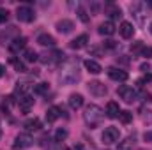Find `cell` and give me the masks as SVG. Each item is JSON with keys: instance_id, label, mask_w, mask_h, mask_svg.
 <instances>
[{"instance_id": "cell-1", "label": "cell", "mask_w": 152, "mask_h": 150, "mask_svg": "<svg viewBox=\"0 0 152 150\" xmlns=\"http://www.w3.org/2000/svg\"><path fill=\"white\" fill-rule=\"evenodd\" d=\"M83 118H85V122H87V125H88L90 129H96V127L101 124V120H103V110H101L97 104H88V106L85 108Z\"/></svg>"}, {"instance_id": "cell-2", "label": "cell", "mask_w": 152, "mask_h": 150, "mask_svg": "<svg viewBox=\"0 0 152 150\" xmlns=\"http://www.w3.org/2000/svg\"><path fill=\"white\" fill-rule=\"evenodd\" d=\"M16 16H18V20L23 21V23H30V21L36 20V12H34V9L28 7V5H20V7L16 9Z\"/></svg>"}, {"instance_id": "cell-3", "label": "cell", "mask_w": 152, "mask_h": 150, "mask_svg": "<svg viewBox=\"0 0 152 150\" xmlns=\"http://www.w3.org/2000/svg\"><path fill=\"white\" fill-rule=\"evenodd\" d=\"M32 145H34V138H32L30 134H27V133H21V134L16 136V140H14V143H12V149L14 150L28 149V147H32Z\"/></svg>"}, {"instance_id": "cell-4", "label": "cell", "mask_w": 152, "mask_h": 150, "mask_svg": "<svg viewBox=\"0 0 152 150\" xmlns=\"http://www.w3.org/2000/svg\"><path fill=\"white\" fill-rule=\"evenodd\" d=\"M117 94H118V95H120L126 103H133V101H136V97H138V92H136L133 87H127V85L118 87Z\"/></svg>"}, {"instance_id": "cell-5", "label": "cell", "mask_w": 152, "mask_h": 150, "mask_svg": "<svg viewBox=\"0 0 152 150\" xmlns=\"http://www.w3.org/2000/svg\"><path fill=\"white\" fill-rule=\"evenodd\" d=\"M88 92H90L92 95H96V97H103V95H106L108 88H106L104 83H101V81H90V83H88Z\"/></svg>"}, {"instance_id": "cell-6", "label": "cell", "mask_w": 152, "mask_h": 150, "mask_svg": "<svg viewBox=\"0 0 152 150\" xmlns=\"http://www.w3.org/2000/svg\"><path fill=\"white\" fill-rule=\"evenodd\" d=\"M118 138H120V131L117 127H106L104 133H103V141L104 143H115V141H118Z\"/></svg>"}, {"instance_id": "cell-7", "label": "cell", "mask_w": 152, "mask_h": 150, "mask_svg": "<svg viewBox=\"0 0 152 150\" xmlns=\"http://www.w3.org/2000/svg\"><path fill=\"white\" fill-rule=\"evenodd\" d=\"M64 51H60V50H53L51 53H44L42 55V62L44 64H48V62H62L64 60Z\"/></svg>"}, {"instance_id": "cell-8", "label": "cell", "mask_w": 152, "mask_h": 150, "mask_svg": "<svg viewBox=\"0 0 152 150\" xmlns=\"http://www.w3.org/2000/svg\"><path fill=\"white\" fill-rule=\"evenodd\" d=\"M18 104H20V110L23 113H28L32 110V106H34V97L27 94V95H23V97L18 99Z\"/></svg>"}, {"instance_id": "cell-9", "label": "cell", "mask_w": 152, "mask_h": 150, "mask_svg": "<svg viewBox=\"0 0 152 150\" xmlns=\"http://www.w3.org/2000/svg\"><path fill=\"white\" fill-rule=\"evenodd\" d=\"M25 46H27V39L23 37V36H20V37L12 39V41L9 42V51H11V53H18V51L23 50Z\"/></svg>"}, {"instance_id": "cell-10", "label": "cell", "mask_w": 152, "mask_h": 150, "mask_svg": "<svg viewBox=\"0 0 152 150\" xmlns=\"http://www.w3.org/2000/svg\"><path fill=\"white\" fill-rule=\"evenodd\" d=\"M16 37H20L18 28H16V27H9L7 32H2V34H0V42L5 44V42H9V41H12V39H16Z\"/></svg>"}, {"instance_id": "cell-11", "label": "cell", "mask_w": 152, "mask_h": 150, "mask_svg": "<svg viewBox=\"0 0 152 150\" xmlns=\"http://www.w3.org/2000/svg\"><path fill=\"white\" fill-rule=\"evenodd\" d=\"M118 32H120V36L124 39H129V37L134 36V27H133V23H129V21H122Z\"/></svg>"}, {"instance_id": "cell-12", "label": "cell", "mask_w": 152, "mask_h": 150, "mask_svg": "<svg viewBox=\"0 0 152 150\" xmlns=\"http://www.w3.org/2000/svg\"><path fill=\"white\" fill-rule=\"evenodd\" d=\"M108 76H110L113 81H126V79H127V73L122 71V69H117V67H110V69H108Z\"/></svg>"}, {"instance_id": "cell-13", "label": "cell", "mask_w": 152, "mask_h": 150, "mask_svg": "<svg viewBox=\"0 0 152 150\" xmlns=\"http://www.w3.org/2000/svg\"><path fill=\"white\" fill-rule=\"evenodd\" d=\"M62 113L64 111H62L58 106H51V108H48V111H46V122H48V124H53Z\"/></svg>"}, {"instance_id": "cell-14", "label": "cell", "mask_w": 152, "mask_h": 150, "mask_svg": "<svg viewBox=\"0 0 152 150\" xmlns=\"http://www.w3.org/2000/svg\"><path fill=\"white\" fill-rule=\"evenodd\" d=\"M73 28H75V23H73L71 20H60V21L57 23V30H58L60 34H69Z\"/></svg>"}, {"instance_id": "cell-15", "label": "cell", "mask_w": 152, "mask_h": 150, "mask_svg": "<svg viewBox=\"0 0 152 150\" xmlns=\"http://www.w3.org/2000/svg\"><path fill=\"white\" fill-rule=\"evenodd\" d=\"M83 66H85V69L88 71V73H92V74H99V73H103V67H101V64H97L96 60H85L83 62Z\"/></svg>"}, {"instance_id": "cell-16", "label": "cell", "mask_w": 152, "mask_h": 150, "mask_svg": "<svg viewBox=\"0 0 152 150\" xmlns=\"http://www.w3.org/2000/svg\"><path fill=\"white\" fill-rule=\"evenodd\" d=\"M87 42H88V36L87 34H81V36H78L76 39L71 41V48L73 50H81V48L87 46Z\"/></svg>"}, {"instance_id": "cell-17", "label": "cell", "mask_w": 152, "mask_h": 150, "mask_svg": "<svg viewBox=\"0 0 152 150\" xmlns=\"http://www.w3.org/2000/svg\"><path fill=\"white\" fill-rule=\"evenodd\" d=\"M69 106L73 110H80L83 106V95L81 94H71L69 95Z\"/></svg>"}, {"instance_id": "cell-18", "label": "cell", "mask_w": 152, "mask_h": 150, "mask_svg": "<svg viewBox=\"0 0 152 150\" xmlns=\"http://www.w3.org/2000/svg\"><path fill=\"white\" fill-rule=\"evenodd\" d=\"M99 34L101 36H113L115 34V25L112 21H104L99 25Z\"/></svg>"}, {"instance_id": "cell-19", "label": "cell", "mask_w": 152, "mask_h": 150, "mask_svg": "<svg viewBox=\"0 0 152 150\" xmlns=\"http://www.w3.org/2000/svg\"><path fill=\"white\" fill-rule=\"evenodd\" d=\"M118 113H120L118 104L113 103V101H110V103L106 104V117H108V118H117V117H118Z\"/></svg>"}, {"instance_id": "cell-20", "label": "cell", "mask_w": 152, "mask_h": 150, "mask_svg": "<svg viewBox=\"0 0 152 150\" xmlns=\"http://www.w3.org/2000/svg\"><path fill=\"white\" fill-rule=\"evenodd\" d=\"M23 127L27 129V131H39L41 129V120L39 118H28V120H25V124H23Z\"/></svg>"}, {"instance_id": "cell-21", "label": "cell", "mask_w": 152, "mask_h": 150, "mask_svg": "<svg viewBox=\"0 0 152 150\" xmlns=\"http://www.w3.org/2000/svg\"><path fill=\"white\" fill-rule=\"evenodd\" d=\"M37 42L41 46H50V48L55 46V39H53V36H50V34H41L37 37Z\"/></svg>"}, {"instance_id": "cell-22", "label": "cell", "mask_w": 152, "mask_h": 150, "mask_svg": "<svg viewBox=\"0 0 152 150\" xmlns=\"http://www.w3.org/2000/svg\"><path fill=\"white\" fill-rule=\"evenodd\" d=\"M27 92H28V83H16V88H14V95H20V97H23V95H27Z\"/></svg>"}, {"instance_id": "cell-23", "label": "cell", "mask_w": 152, "mask_h": 150, "mask_svg": "<svg viewBox=\"0 0 152 150\" xmlns=\"http://www.w3.org/2000/svg\"><path fill=\"white\" fill-rule=\"evenodd\" d=\"M133 147H134V140L133 138H126L124 141L118 143V149L117 150H133Z\"/></svg>"}, {"instance_id": "cell-24", "label": "cell", "mask_w": 152, "mask_h": 150, "mask_svg": "<svg viewBox=\"0 0 152 150\" xmlns=\"http://www.w3.org/2000/svg\"><path fill=\"white\" fill-rule=\"evenodd\" d=\"M11 64H12V66H14V69H16V71H20V73H25V71H27L25 64H23L21 60H18L16 57H11Z\"/></svg>"}, {"instance_id": "cell-25", "label": "cell", "mask_w": 152, "mask_h": 150, "mask_svg": "<svg viewBox=\"0 0 152 150\" xmlns=\"http://www.w3.org/2000/svg\"><path fill=\"white\" fill-rule=\"evenodd\" d=\"M23 57H25V60H27V62H36L39 55L36 53V51H34V50L27 48V50H25V53H23Z\"/></svg>"}, {"instance_id": "cell-26", "label": "cell", "mask_w": 152, "mask_h": 150, "mask_svg": "<svg viewBox=\"0 0 152 150\" xmlns=\"http://www.w3.org/2000/svg\"><path fill=\"white\" fill-rule=\"evenodd\" d=\"M118 120H120L122 124H129V122L133 120V113L131 111H120L118 113Z\"/></svg>"}, {"instance_id": "cell-27", "label": "cell", "mask_w": 152, "mask_h": 150, "mask_svg": "<svg viewBox=\"0 0 152 150\" xmlns=\"http://www.w3.org/2000/svg\"><path fill=\"white\" fill-rule=\"evenodd\" d=\"M66 138H67V129H64V127L57 129V133H55V141H64Z\"/></svg>"}, {"instance_id": "cell-28", "label": "cell", "mask_w": 152, "mask_h": 150, "mask_svg": "<svg viewBox=\"0 0 152 150\" xmlns=\"http://www.w3.org/2000/svg\"><path fill=\"white\" fill-rule=\"evenodd\" d=\"M48 90H50V85H48V83H39V85H36V88H34V92L39 94V95L46 94Z\"/></svg>"}, {"instance_id": "cell-29", "label": "cell", "mask_w": 152, "mask_h": 150, "mask_svg": "<svg viewBox=\"0 0 152 150\" xmlns=\"http://www.w3.org/2000/svg\"><path fill=\"white\" fill-rule=\"evenodd\" d=\"M142 50H143V42H142V41H138V42H134V44L131 46V53H133V55H140Z\"/></svg>"}, {"instance_id": "cell-30", "label": "cell", "mask_w": 152, "mask_h": 150, "mask_svg": "<svg viewBox=\"0 0 152 150\" xmlns=\"http://www.w3.org/2000/svg\"><path fill=\"white\" fill-rule=\"evenodd\" d=\"M108 11H110V16H112L113 20H117V18H120V16H122V12H120V9H118V7L108 5Z\"/></svg>"}, {"instance_id": "cell-31", "label": "cell", "mask_w": 152, "mask_h": 150, "mask_svg": "<svg viewBox=\"0 0 152 150\" xmlns=\"http://www.w3.org/2000/svg\"><path fill=\"white\" fill-rule=\"evenodd\" d=\"M140 57H143V58H152V46H143Z\"/></svg>"}, {"instance_id": "cell-32", "label": "cell", "mask_w": 152, "mask_h": 150, "mask_svg": "<svg viewBox=\"0 0 152 150\" xmlns=\"http://www.w3.org/2000/svg\"><path fill=\"white\" fill-rule=\"evenodd\" d=\"M78 16H80V20H81L83 23H87V21H88V16H87V12H85V9H83V7H78Z\"/></svg>"}, {"instance_id": "cell-33", "label": "cell", "mask_w": 152, "mask_h": 150, "mask_svg": "<svg viewBox=\"0 0 152 150\" xmlns=\"http://www.w3.org/2000/svg\"><path fill=\"white\" fill-rule=\"evenodd\" d=\"M7 20H9V11L0 7V23H5Z\"/></svg>"}, {"instance_id": "cell-34", "label": "cell", "mask_w": 152, "mask_h": 150, "mask_svg": "<svg viewBox=\"0 0 152 150\" xmlns=\"http://www.w3.org/2000/svg\"><path fill=\"white\" fill-rule=\"evenodd\" d=\"M11 103H12V97H7V101H4L2 103V111H9V108H11Z\"/></svg>"}, {"instance_id": "cell-35", "label": "cell", "mask_w": 152, "mask_h": 150, "mask_svg": "<svg viewBox=\"0 0 152 150\" xmlns=\"http://www.w3.org/2000/svg\"><path fill=\"white\" fill-rule=\"evenodd\" d=\"M147 81H152V74H151V73H147L142 79H138V85L142 87V85H143V83H147Z\"/></svg>"}, {"instance_id": "cell-36", "label": "cell", "mask_w": 152, "mask_h": 150, "mask_svg": "<svg viewBox=\"0 0 152 150\" xmlns=\"http://www.w3.org/2000/svg\"><path fill=\"white\" fill-rule=\"evenodd\" d=\"M140 69H142L143 73H147V71H151V66H149V64H143V66H142Z\"/></svg>"}, {"instance_id": "cell-37", "label": "cell", "mask_w": 152, "mask_h": 150, "mask_svg": "<svg viewBox=\"0 0 152 150\" xmlns=\"http://www.w3.org/2000/svg\"><path fill=\"white\" fill-rule=\"evenodd\" d=\"M106 48H115V41H106Z\"/></svg>"}, {"instance_id": "cell-38", "label": "cell", "mask_w": 152, "mask_h": 150, "mask_svg": "<svg viewBox=\"0 0 152 150\" xmlns=\"http://www.w3.org/2000/svg\"><path fill=\"white\" fill-rule=\"evenodd\" d=\"M145 140H147V141H152V131L151 133H145Z\"/></svg>"}, {"instance_id": "cell-39", "label": "cell", "mask_w": 152, "mask_h": 150, "mask_svg": "<svg viewBox=\"0 0 152 150\" xmlns=\"http://www.w3.org/2000/svg\"><path fill=\"white\" fill-rule=\"evenodd\" d=\"M5 74V67H4V66H2V64H0V78H2V76Z\"/></svg>"}, {"instance_id": "cell-40", "label": "cell", "mask_w": 152, "mask_h": 150, "mask_svg": "<svg viewBox=\"0 0 152 150\" xmlns=\"http://www.w3.org/2000/svg\"><path fill=\"white\" fill-rule=\"evenodd\" d=\"M147 4H149V5H151V7H152V2H147Z\"/></svg>"}, {"instance_id": "cell-41", "label": "cell", "mask_w": 152, "mask_h": 150, "mask_svg": "<svg viewBox=\"0 0 152 150\" xmlns=\"http://www.w3.org/2000/svg\"><path fill=\"white\" fill-rule=\"evenodd\" d=\"M151 34H152V23H151Z\"/></svg>"}, {"instance_id": "cell-42", "label": "cell", "mask_w": 152, "mask_h": 150, "mask_svg": "<svg viewBox=\"0 0 152 150\" xmlns=\"http://www.w3.org/2000/svg\"><path fill=\"white\" fill-rule=\"evenodd\" d=\"M140 150H145V149H140Z\"/></svg>"}, {"instance_id": "cell-43", "label": "cell", "mask_w": 152, "mask_h": 150, "mask_svg": "<svg viewBox=\"0 0 152 150\" xmlns=\"http://www.w3.org/2000/svg\"><path fill=\"white\" fill-rule=\"evenodd\" d=\"M66 150H71V149H66Z\"/></svg>"}]
</instances>
